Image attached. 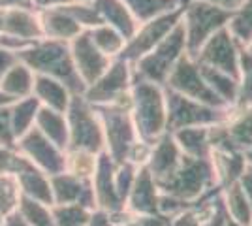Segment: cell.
Listing matches in <instances>:
<instances>
[{
	"mask_svg": "<svg viewBox=\"0 0 252 226\" xmlns=\"http://www.w3.org/2000/svg\"><path fill=\"white\" fill-rule=\"evenodd\" d=\"M17 61L27 65L34 74L49 75L53 79H59L63 85L68 87L72 95H83L87 87L83 85L81 77L75 72L70 43L57 42L42 38L32 45L17 51Z\"/></svg>",
	"mask_w": 252,
	"mask_h": 226,
	"instance_id": "1",
	"label": "cell"
},
{
	"mask_svg": "<svg viewBox=\"0 0 252 226\" xmlns=\"http://www.w3.org/2000/svg\"><path fill=\"white\" fill-rule=\"evenodd\" d=\"M130 113L139 140L153 145L168 132L166 89L157 83L134 77L130 91Z\"/></svg>",
	"mask_w": 252,
	"mask_h": 226,
	"instance_id": "2",
	"label": "cell"
},
{
	"mask_svg": "<svg viewBox=\"0 0 252 226\" xmlns=\"http://www.w3.org/2000/svg\"><path fill=\"white\" fill-rule=\"evenodd\" d=\"M94 109L104 129V153H107L115 164L128 162L132 151L141 141L137 136L132 113H130V98L119 104L94 106Z\"/></svg>",
	"mask_w": 252,
	"mask_h": 226,
	"instance_id": "3",
	"label": "cell"
},
{
	"mask_svg": "<svg viewBox=\"0 0 252 226\" xmlns=\"http://www.w3.org/2000/svg\"><path fill=\"white\" fill-rule=\"evenodd\" d=\"M230 15L231 11L222 10L205 0H185L183 13H181V29L185 34L189 57H196L201 45L213 34L226 29Z\"/></svg>",
	"mask_w": 252,
	"mask_h": 226,
	"instance_id": "4",
	"label": "cell"
},
{
	"mask_svg": "<svg viewBox=\"0 0 252 226\" xmlns=\"http://www.w3.org/2000/svg\"><path fill=\"white\" fill-rule=\"evenodd\" d=\"M158 187L162 193L171 194L187 204H196L198 200L209 196L211 193L220 191L209 159H189V157H183L175 173Z\"/></svg>",
	"mask_w": 252,
	"mask_h": 226,
	"instance_id": "5",
	"label": "cell"
},
{
	"mask_svg": "<svg viewBox=\"0 0 252 226\" xmlns=\"http://www.w3.org/2000/svg\"><path fill=\"white\" fill-rule=\"evenodd\" d=\"M185 55L189 53H187V43H185L181 21H179L177 27L158 43L157 47H153L149 53H145L132 65L134 77L164 87L171 70L177 66V63Z\"/></svg>",
	"mask_w": 252,
	"mask_h": 226,
	"instance_id": "6",
	"label": "cell"
},
{
	"mask_svg": "<svg viewBox=\"0 0 252 226\" xmlns=\"http://www.w3.org/2000/svg\"><path fill=\"white\" fill-rule=\"evenodd\" d=\"M68 121V149H83L91 153H104V129L93 104L83 95H72L66 109Z\"/></svg>",
	"mask_w": 252,
	"mask_h": 226,
	"instance_id": "7",
	"label": "cell"
},
{
	"mask_svg": "<svg viewBox=\"0 0 252 226\" xmlns=\"http://www.w3.org/2000/svg\"><path fill=\"white\" fill-rule=\"evenodd\" d=\"M132 81H134L132 65L126 63L125 59H113L104 74L93 85L85 89L83 97L93 106L119 104L130 98Z\"/></svg>",
	"mask_w": 252,
	"mask_h": 226,
	"instance_id": "8",
	"label": "cell"
},
{
	"mask_svg": "<svg viewBox=\"0 0 252 226\" xmlns=\"http://www.w3.org/2000/svg\"><path fill=\"white\" fill-rule=\"evenodd\" d=\"M166 104H168V132H175L190 127H213L224 123L228 117V109L213 108L196 100H190L171 93L166 89Z\"/></svg>",
	"mask_w": 252,
	"mask_h": 226,
	"instance_id": "9",
	"label": "cell"
},
{
	"mask_svg": "<svg viewBox=\"0 0 252 226\" xmlns=\"http://www.w3.org/2000/svg\"><path fill=\"white\" fill-rule=\"evenodd\" d=\"M42 38V25H40V15L36 10H29V8L2 10L0 47L17 53Z\"/></svg>",
	"mask_w": 252,
	"mask_h": 226,
	"instance_id": "10",
	"label": "cell"
},
{
	"mask_svg": "<svg viewBox=\"0 0 252 226\" xmlns=\"http://www.w3.org/2000/svg\"><path fill=\"white\" fill-rule=\"evenodd\" d=\"M164 89H168L171 93H177V95L185 98H190V100L213 106V108L230 109L211 93V89L205 83V77L201 74L198 63L189 55H185L177 63V66L171 70Z\"/></svg>",
	"mask_w": 252,
	"mask_h": 226,
	"instance_id": "11",
	"label": "cell"
},
{
	"mask_svg": "<svg viewBox=\"0 0 252 226\" xmlns=\"http://www.w3.org/2000/svg\"><path fill=\"white\" fill-rule=\"evenodd\" d=\"M181 13H183V6L177 10L158 15L151 21H145L137 25L134 36L126 42L125 49L119 59H125L126 63L134 65L137 59H141L145 53H149L153 47H157L181 21Z\"/></svg>",
	"mask_w": 252,
	"mask_h": 226,
	"instance_id": "12",
	"label": "cell"
},
{
	"mask_svg": "<svg viewBox=\"0 0 252 226\" xmlns=\"http://www.w3.org/2000/svg\"><path fill=\"white\" fill-rule=\"evenodd\" d=\"M15 147L23 157L29 159L36 170H40L49 177L66 170V151L47 140L36 127H32L27 134H23L15 143Z\"/></svg>",
	"mask_w": 252,
	"mask_h": 226,
	"instance_id": "13",
	"label": "cell"
},
{
	"mask_svg": "<svg viewBox=\"0 0 252 226\" xmlns=\"http://www.w3.org/2000/svg\"><path fill=\"white\" fill-rule=\"evenodd\" d=\"M243 45L230 34L228 29H222L213 34L207 42L201 45V49L192 57L198 65L209 66L215 70H220L226 74L237 77L239 75V63H241Z\"/></svg>",
	"mask_w": 252,
	"mask_h": 226,
	"instance_id": "14",
	"label": "cell"
},
{
	"mask_svg": "<svg viewBox=\"0 0 252 226\" xmlns=\"http://www.w3.org/2000/svg\"><path fill=\"white\" fill-rule=\"evenodd\" d=\"M70 53H72L75 72L81 77L85 87L93 85L96 79L109 68L111 61H113V59L105 57L93 43L89 31H83L77 38H74L70 42Z\"/></svg>",
	"mask_w": 252,
	"mask_h": 226,
	"instance_id": "15",
	"label": "cell"
},
{
	"mask_svg": "<svg viewBox=\"0 0 252 226\" xmlns=\"http://www.w3.org/2000/svg\"><path fill=\"white\" fill-rule=\"evenodd\" d=\"M115 162L109 159L107 153H100L98 164H96L94 175L91 177V187L94 194V205L96 209L105 211L107 215L119 217L125 211V202L121 200V196L115 189Z\"/></svg>",
	"mask_w": 252,
	"mask_h": 226,
	"instance_id": "16",
	"label": "cell"
},
{
	"mask_svg": "<svg viewBox=\"0 0 252 226\" xmlns=\"http://www.w3.org/2000/svg\"><path fill=\"white\" fill-rule=\"evenodd\" d=\"M183 157L185 155L181 153L179 145L175 143L173 136H171V132H166L162 138H158L151 145L145 168L155 177V181L158 185H162L175 173V170H177L181 161H183Z\"/></svg>",
	"mask_w": 252,
	"mask_h": 226,
	"instance_id": "17",
	"label": "cell"
},
{
	"mask_svg": "<svg viewBox=\"0 0 252 226\" xmlns=\"http://www.w3.org/2000/svg\"><path fill=\"white\" fill-rule=\"evenodd\" d=\"M160 187L145 166L137 170L136 181L125 200V209L132 215H160L158 213Z\"/></svg>",
	"mask_w": 252,
	"mask_h": 226,
	"instance_id": "18",
	"label": "cell"
},
{
	"mask_svg": "<svg viewBox=\"0 0 252 226\" xmlns=\"http://www.w3.org/2000/svg\"><path fill=\"white\" fill-rule=\"evenodd\" d=\"M49 181H51L53 205L79 204L83 207H89V209H96L91 181L79 179L68 172L51 175Z\"/></svg>",
	"mask_w": 252,
	"mask_h": 226,
	"instance_id": "19",
	"label": "cell"
},
{
	"mask_svg": "<svg viewBox=\"0 0 252 226\" xmlns=\"http://www.w3.org/2000/svg\"><path fill=\"white\" fill-rule=\"evenodd\" d=\"M38 15H40L43 38H47V40L70 43L74 38H77L79 34L83 32L81 25L64 10V6L38 11Z\"/></svg>",
	"mask_w": 252,
	"mask_h": 226,
	"instance_id": "20",
	"label": "cell"
},
{
	"mask_svg": "<svg viewBox=\"0 0 252 226\" xmlns=\"http://www.w3.org/2000/svg\"><path fill=\"white\" fill-rule=\"evenodd\" d=\"M32 97L36 98L43 108L55 109L66 113L68 104L72 100V93L68 87L63 85L59 79H53L49 75L34 74V87H32Z\"/></svg>",
	"mask_w": 252,
	"mask_h": 226,
	"instance_id": "21",
	"label": "cell"
},
{
	"mask_svg": "<svg viewBox=\"0 0 252 226\" xmlns=\"http://www.w3.org/2000/svg\"><path fill=\"white\" fill-rule=\"evenodd\" d=\"M93 6L100 13L102 21L109 27H113L115 31H119L126 38V42L134 36L137 29V21L123 0H94Z\"/></svg>",
	"mask_w": 252,
	"mask_h": 226,
	"instance_id": "22",
	"label": "cell"
},
{
	"mask_svg": "<svg viewBox=\"0 0 252 226\" xmlns=\"http://www.w3.org/2000/svg\"><path fill=\"white\" fill-rule=\"evenodd\" d=\"M181 153L189 159H209L211 127H190L171 132Z\"/></svg>",
	"mask_w": 252,
	"mask_h": 226,
	"instance_id": "23",
	"label": "cell"
},
{
	"mask_svg": "<svg viewBox=\"0 0 252 226\" xmlns=\"http://www.w3.org/2000/svg\"><path fill=\"white\" fill-rule=\"evenodd\" d=\"M34 127L42 132L43 136L49 141H53L57 147L61 149H68V121H66V113L55 111L49 108H40L38 115H36V123Z\"/></svg>",
	"mask_w": 252,
	"mask_h": 226,
	"instance_id": "24",
	"label": "cell"
},
{
	"mask_svg": "<svg viewBox=\"0 0 252 226\" xmlns=\"http://www.w3.org/2000/svg\"><path fill=\"white\" fill-rule=\"evenodd\" d=\"M34 87V72L21 61H17L6 74L0 77V91L13 100L32 97Z\"/></svg>",
	"mask_w": 252,
	"mask_h": 226,
	"instance_id": "25",
	"label": "cell"
},
{
	"mask_svg": "<svg viewBox=\"0 0 252 226\" xmlns=\"http://www.w3.org/2000/svg\"><path fill=\"white\" fill-rule=\"evenodd\" d=\"M220 204L228 219L235 221V223H241L245 226H251L252 205L237 183H231L220 189Z\"/></svg>",
	"mask_w": 252,
	"mask_h": 226,
	"instance_id": "26",
	"label": "cell"
},
{
	"mask_svg": "<svg viewBox=\"0 0 252 226\" xmlns=\"http://www.w3.org/2000/svg\"><path fill=\"white\" fill-rule=\"evenodd\" d=\"M200 66L201 74L205 77V83L211 89V93L220 100L226 108H233L235 106V100H237V77L220 72V70H215L209 66Z\"/></svg>",
	"mask_w": 252,
	"mask_h": 226,
	"instance_id": "27",
	"label": "cell"
},
{
	"mask_svg": "<svg viewBox=\"0 0 252 226\" xmlns=\"http://www.w3.org/2000/svg\"><path fill=\"white\" fill-rule=\"evenodd\" d=\"M42 108V104L34 97H27L21 100H15L10 106V119H11V130L15 140H19L23 134H27L36 123V115ZM17 143V141H15Z\"/></svg>",
	"mask_w": 252,
	"mask_h": 226,
	"instance_id": "28",
	"label": "cell"
},
{
	"mask_svg": "<svg viewBox=\"0 0 252 226\" xmlns=\"http://www.w3.org/2000/svg\"><path fill=\"white\" fill-rule=\"evenodd\" d=\"M17 181L21 187V193L29 198H34L38 202H42L45 205H53V193H51V181L49 175H45L43 172L31 168L27 172H23L17 175Z\"/></svg>",
	"mask_w": 252,
	"mask_h": 226,
	"instance_id": "29",
	"label": "cell"
},
{
	"mask_svg": "<svg viewBox=\"0 0 252 226\" xmlns=\"http://www.w3.org/2000/svg\"><path fill=\"white\" fill-rule=\"evenodd\" d=\"M123 2L136 17L137 25L151 21L158 15L169 13L185 4V0H123Z\"/></svg>",
	"mask_w": 252,
	"mask_h": 226,
	"instance_id": "30",
	"label": "cell"
},
{
	"mask_svg": "<svg viewBox=\"0 0 252 226\" xmlns=\"http://www.w3.org/2000/svg\"><path fill=\"white\" fill-rule=\"evenodd\" d=\"M89 34H91L93 43L105 57H109V59H119L121 57V53H123V49H125L126 45V38L119 31H115L113 27L102 23V25H98L94 29H91Z\"/></svg>",
	"mask_w": 252,
	"mask_h": 226,
	"instance_id": "31",
	"label": "cell"
},
{
	"mask_svg": "<svg viewBox=\"0 0 252 226\" xmlns=\"http://www.w3.org/2000/svg\"><path fill=\"white\" fill-rule=\"evenodd\" d=\"M96 153L83 149H66V170L64 172L72 173L79 179L91 181V177L94 175L96 164H98Z\"/></svg>",
	"mask_w": 252,
	"mask_h": 226,
	"instance_id": "32",
	"label": "cell"
},
{
	"mask_svg": "<svg viewBox=\"0 0 252 226\" xmlns=\"http://www.w3.org/2000/svg\"><path fill=\"white\" fill-rule=\"evenodd\" d=\"M53 205H45L34 198H29L21 194V200L17 205V213L21 215V219L31 226H55L53 221Z\"/></svg>",
	"mask_w": 252,
	"mask_h": 226,
	"instance_id": "33",
	"label": "cell"
},
{
	"mask_svg": "<svg viewBox=\"0 0 252 226\" xmlns=\"http://www.w3.org/2000/svg\"><path fill=\"white\" fill-rule=\"evenodd\" d=\"M239 45H247L252 40V0H245L237 10L231 11L226 27Z\"/></svg>",
	"mask_w": 252,
	"mask_h": 226,
	"instance_id": "34",
	"label": "cell"
},
{
	"mask_svg": "<svg viewBox=\"0 0 252 226\" xmlns=\"http://www.w3.org/2000/svg\"><path fill=\"white\" fill-rule=\"evenodd\" d=\"M53 221L55 226H87L91 213L94 209H89L79 204L70 205H53Z\"/></svg>",
	"mask_w": 252,
	"mask_h": 226,
	"instance_id": "35",
	"label": "cell"
},
{
	"mask_svg": "<svg viewBox=\"0 0 252 226\" xmlns=\"http://www.w3.org/2000/svg\"><path fill=\"white\" fill-rule=\"evenodd\" d=\"M233 108H252V59L241 51L239 75H237V100Z\"/></svg>",
	"mask_w": 252,
	"mask_h": 226,
	"instance_id": "36",
	"label": "cell"
},
{
	"mask_svg": "<svg viewBox=\"0 0 252 226\" xmlns=\"http://www.w3.org/2000/svg\"><path fill=\"white\" fill-rule=\"evenodd\" d=\"M21 194V187L15 175H0V213L4 217L15 213Z\"/></svg>",
	"mask_w": 252,
	"mask_h": 226,
	"instance_id": "37",
	"label": "cell"
},
{
	"mask_svg": "<svg viewBox=\"0 0 252 226\" xmlns=\"http://www.w3.org/2000/svg\"><path fill=\"white\" fill-rule=\"evenodd\" d=\"M34 168L27 157H23L17 147H4L0 145V175H19Z\"/></svg>",
	"mask_w": 252,
	"mask_h": 226,
	"instance_id": "38",
	"label": "cell"
},
{
	"mask_svg": "<svg viewBox=\"0 0 252 226\" xmlns=\"http://www.w3.org/2000/svg\"><path fill=\"white\" fill-rule=\"evenodd\" d=\"M64 10L81 25L83 31H91L104 23L100 13L93 6V2H70V4H64Z\"/></svg>",
	"mask_w": 252,
	"mask_h": 226,
	"instance_id": "39",
	"label": "cell"
},
{
	"mask_svg": "<svg viewBox=\"0 0 252 226\" xmlns=\"http://www.w3.org/2000/svg\"><path fill=\"white\" fill-rule=\"evenodd\" d=\"M141 166H136V164H132V162H123V164H117L115 166V173H113V179H115V189L119 196H121V200L125 202L128 193H130V189H132V185L136 181V175H137V170H139Z\"/></svg>",
	"mask_w": 252,
	"mask_h": 226,
	"instance_id": "40",
	"label": "cell"
},
{
	"mask_svg": "<svg viewBox=\"0 0 252 226\" xmlns=\"http://www.w3.org/2000/svg\"><path fill=\"white\" fill-rule=\"evenodd\" d=\"M115 226H168V219L162 215H132L123 211L119 217H111Z\"/></svg>",
	"mask_w": 252,
	"mask_h": 226,
	"instance_id": "41",
	"label": "cell"
},
{
	"mask_svg": "<svg viewBox=\"0 0 252 226\" xmlns=\"http://www.w3.org/2000/svg\"><path fill=\"white\" fill-rule=\"evenodd\" d=\"M15 136L11 130L10 106H0V145L4 147H15Z\"/></svg>",
	"mask_w": 252,
	"mask_h": 226,
	"instance_id": "42",
	"label": "cell"
},
{
	"mask_svg": "<svg viewBox=\"0 0 252 226\" xmlns=\"http://www.w3.org/2000/svg\"><path fill=\"white\" fill-rule=\"evenodd\" d=\"M226 213H224V209H222V204H220V196H219V200H217V204L213 207V211H211L207 219L203 221V225L201 226H226Z\"/></svg>",
	"mask_w": 252,
	"mask_h": 226,
	"instance_id": "43",
	"label": "cell"
},
{
	"mask_svg": "<svg viewBox=\"0 0 252 226\" xmlns=\"http://www.w3.org/2000/svg\"><path fill=\"white\" fill-rule=\"evenodd\" d=\"M237 185L241 187V191L245 193L247 200H249L252 205V164H245L241 175H239V179H237Z\"/></svg>",
	"mask_w": 252,
	"mask_h": 226,
	"instance_id": "44",
	"label": "cell"
},
{
	"mask_svg": "<svg viewBox=\"0 0 252 226\" xmlns=\"http://www.w3.org/2000/svg\"><path fill=\"white\" fill-rule=\"evenodd\" d=\"M15 63H17V55L10 51V49L0 47V77L6 74Z\"/></svg>",
	"mask_w": 252,
	"mask_h": 226,
	"instance_id": "45",
	"label": "cell"
},
{
	"mask_svg": "<svg viewBox=\"0 0 252 226\" xmlns=\"http://www.w3.org/2000/svg\"><path fill=\"white\" fill-rule=\"evenodd\" d=\"M87 226H115L111 215H107L105 211H100V209H94L91 213V219H89V225Z\"/></svg>",
	"mask_w": 252,
	"mask_h": 226,
	"instance_id": "46",
	"label": "cell"
},
{
	"mask_svg": "<svg viewBox=\"0 0 252 226\" xmlns=\"http://www.w3.org/2000/svg\"><path fill=\"white\" fill-rule=\"evenodd\" d=\"M70 2H74V0H32V8L36 11H43L49 8H59L64 4H70Z\"/></svg>",
	"mask_w": 252,
	"mask_h": 226,
	"instance_id": "47",
	"label": "cell"
},
{
	"mask_svg": "<svg viewBox=\"0 0 252 226\" xmlns=\"http://www.w3.org/2000/svg\"><path fill=\"white\" fill-rule=\"evenodd\" d=\"M11 8H32V0H0V10H11Z\"/></svg>",
	"mask_w": 252,
	"mask_h": 226,
	"instance_id": "48",
	"label": "cell"
},
{
	"mask_svg": "<svg viewBox=\"0 0 252 226\" xmlns=\"http://www.w3.org/2000/svg\"><path fill=\"white\" fill-rule=\"evenodd\" d=\"M205 2H211V4H215V6H219L226 11H233L241 6L245 0H205Z\"/></svg>",
	"mask_w": 252,
	"mask_h": 226,
	"instance_id": "49",
	"label": "cell"
},
{
	"mask_svg": "<svg viewBox=\"0 0 252 226\" xmlns=\"http://www.w3.org/2000/svg\"><path fill=\"white\" fill-rule=\"evenodd\" d=\"M4 226H31V225H27L21 219V215L15 211V213H11V215H8L4 219Z\"/></svg>",
	"mask_w": 252,
	"mask_h": 226,
	"instance_id": "50",
	"label": "cell"
},
{
	"mask_svg": "<svg viewBox=\"0 0 252 226\" xmlns=\"http://www.w3.org/2000/svg\"><path fill=\"white\" fill-rule=\"evenodd\" d=\"M243 157H245V162H247V164H252V141H251V145L243 151Z\"/></svg>",
	"mask_w": 252,
	"mask_h": 226,
	"instance_id": "51",
	"label": "cell"
},
{
	"mask_svg": "<svg viewBox=\"0 0 252 226\" xmlns=\"http://www.w3.org/2000/svg\"><path fill=\"white\" fill-rule=\"evenodd\" d=\"M243 49H245V53H247L252 59V40L249 43H247V45H243Z\"/></svg>",
	"mask_w": 252,
	"mask_h": 226,
	"instance_id": "52",
	"label": "cell"
},
{
	"mask_svg": "<svg viewBox=\"0 0 252 226\" xmlns=\"http://www.w3.org/2000/svg\"><path fill=\"white\" fill-rule=\"evenodd\" d=\"M228 217V215H226ZM226 226H245L241 223H235V221H231V219H226Z\"/></svg>",
	"mask_w": 252,
	"mask_h": 226,
	"instance_id": "53",
	"label": "cell"
},
{
	"mask_svg": "<svg viewBox=\"0 0 252 226\" xmlns=\"http://www.w3.org/2000/svg\"><path fill=\"white\" fill-rule=\"evenodd\" d=\"M4 219H6V217L0 213V226H4Z\"/></svg>",
	"mask_w": 252,
	"mask_h": 226,
	"instance_id": "54",
	"label": "cell"
},
{
	"mask_svg": "<svg viewBox=\"0 0 252 226\" xmlns=\"http://www.w3.org/2000/svg\"><path fill=\"white\" fill-rule=\"evenodd\" d=\"M0 34H2V10H0Z\"/></svg>",
	"mask_w": 252,
	"mask_h": 226,
	"instance_id": "55",
	"label": "cell"
},
{
	"mask_svg": "<svg viewBox=\"0 0 252 226\" xmlns=\"http://www.w3.org/2000/svg\"><path fill=\"white\" fill-rule=\"evenodd\" d=\"M74 2H94V0H74Z\"/></svg>",
	"mask_w": 252,
	"mask_h": 226,
	"instance_id": "56",
	"label": "cell"
},
{
	"mask_svg": "<svg viewBox=\"0 0 252 226\" xmlns=\"http://www.w3.org/2000/svg\"><path fill=\"white\" fill-rule=\"evenodd\" d=\"M251 226H252V223H251Z\"/></svg>",
	"mask_w": 252,
	"mask_h": 226,
	"instance_id": "57",
	"label": "cell"
}]
</instances>
